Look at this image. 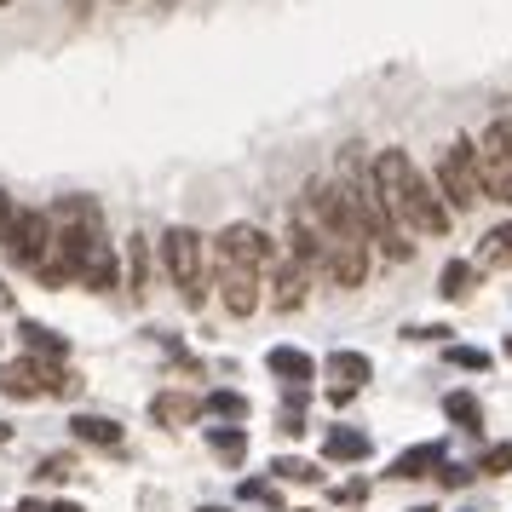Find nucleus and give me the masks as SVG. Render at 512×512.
<instances>
[{
  "label": "nucleus",
  "mask_w": 512,
  "mask_h": 512,
  "mask_svg": "<svg viewBox=\"0 0 512 512\" xmlns=\"http://www.w3.org/2000/svg\"><path fill=\"white\" fill-rule=\"evenodd\" d=\"M294 213H300L305 225H311V236H317V265H311V277H323L328 288H340V294L363 288V277H369V242L357 231V219H351L340 185H334V179H305Z\"/></svg>",
  "instance_id": "1"
},
{
  "label": "nucleus",
  "mask_w": 512,
  "mask_h": 512,
  "mask_svg": "<svg viewBox=\"0 0 512 512\" xmlns=\"http://www.w3.org/2000/svg\"><path fill=\"white\" fill-rule=\"evenodd\" d=\"M282 248L259 225H225V231L208 242V271H213V294L231 317H254L265 305V271Z\"/></svg>",
  "instance_id": "2"
},
{
  "label": "nucleus",
  "mask_w": 512,
  "mask_h": 512,
  "mask_svg": "<svg viewBox=\"0 0 512 512\" xmlns=\"http://www.w3.org/2000/svg\"><path fill=\"white\" fill-rule=\"evenodd\" d=\"M374 190L409 236H449V225H455V213L438 202L432 179L409 162V150H380L374 156Z\"/></svg>",
  "instance_id": "3"
},
{
  "label": "nucleus",
  "mask_w": 512,
  "mask_h": 512,
  "mask_svg": "<svg viewBox=\"0 0 512 512\" xmlns=\"http://www.w3.org/2000/svg\"><path fill=\"white\" fill-rule=\"evenodd\" d=\"M334 185H340V196H346V208H351V219H357L363 242H374L380 254H392V259H415L409 231H403L392 213H386L380 190H374V162H363V144H346V150H340Z\"/></svg>",
  "instance_id": "4"
},
{
  "label": "nucleus",
  "mask_w": 512,
  "mask_h": 512,
  "mask_svg": "<svg viewBox=\"0 0 512 512\" xmlns=\"http://www.w3.org/2000/svg\"><path fill=\"white\" fill-rule=\"evenodd\" d=\"M162 265L173 288H179V300L190 311H202V300L213 294V271H208V242L202 231H190V225H167L162 231Z\"/></svg>",
  "instance_id": "5"
},
{
  "label": "nucleus",
  "mask_w": 512,
  "mask_h": 512,
  "mask_svg": "<svg viewBox=\"0 0 512 512\" xmlns=\"http://www.w3.org/2000/svg\"><path fill=\"white\" fill-rule=\"evenodd\" d=\"M438 190L449 196V213H466L478 208V144L472 139H455L449 150L438 156Z\"/></svg>",
  "instance_id": "6"
},
{
  "label": "nucleus",
  "mask_w": 512,
  "mask_h": 512,
  "mask_svg": "<svg viewBox=\"0 0 512 512\" xmlns=\"http://www.w3.org/2000/svg\"><path fill=\"white\" fill-rule=\"evenodd\" d=\"M6 254L18 259L24 271H35V265L52 254V213H41V208L12 213V225H6Z\"/></svg>",
  "instance_id": "7"
},
{
  "label": "nucleus",
  "mask_w": 512,
  "mask_h": 512,
  "mask_svg": "<svg viewBox=\"0 0 512 512\" xmlns=\"http://www.w3.org/2000/svg\"><path fill=\"white\" fill-rule=\"evenodd\" d=\"M265 288H271L265 300L288 317V311H300V305L311 300V271H305L294 254H277V259H271V271H265Z\"/></svg>",
  "instance_id": "8"
},
{
  "label": "nucleus",
  "mask_w": 512,
  "mask_h": 512,
  "mask_svg": "<svg viewBox=\"0 0 512 512\" xmlns=\"http://www.w3.org/2000/svg\"><path fill=\"white\" fill-rule=\"evenodd\" d=\"M478 196H484V202H501V208H512V156L478 150Z\"/></svg>",
  "instance_id": "9"
},
{
  "label": "nucleus",
  "mask_w": 512,
  "mask_h": 512,
  "mask_svg": "<svg viewBox=\"0 0 512 512\" xmlns=\"http://www.w3.org/2000/svg\"><path fill=\"white\" fill-rule=\"evenodd\" d=\"M150 420H156V426H173V432H179V426H196V420H202V397L156 392V397H150Z\"/></svg>",
  "instance_id": "10"
},
{
  "label": "nucleus",
  "mask_w": 512,
  "mask_h": 512,
  "mask_svg": "<svg viewBox=\"0 0 512 512\" xmlns=\"http://www.w3.org/2000/svg\"><path fill=\"white\" fill-rule=\"evenodd\" d=\"M75 282H87V288H93V294H110V288H116V282H121L116 248H110V242H98L93 254L81 259V277H75Z\"/></svg>",
  "instance_id": "11"
},
{
  "label": "nucleus",
  "mask_w": 512,
  "mask_h": 512,
  "mask_svg": "<svg viewBox=\"0 0 512 512\" xmlns=\"http://www.w3.org/2000/svg\"><path fill=\"white\" fill-rule=\"evenodd\" d=\"M18 340L29 346L35 363H64V357H70V340H64V334H52L47 323H18Z\"/></svg>",
  "instance_id": "12"
},
{
  "label": "nucleus",
  "mask_w": 512,
  "mask_h": 512,
  "mask_svg": "<svg viewBox=\"0 0 512 512\" xmlns=\"http://www.w3.org/2000/svg\"><path fill=\"white\" fill-rule=\"evenodd\" d=\"M265 369L277 374L282 386H305V380H317V363H311L305 351H294V346H271V357H265Z\"/></svg>",
  "instance_id": "13"
},
{
  "label": "nucleus",
  "mask_w": 512,
  "mask_h": 512,
  "mask_svg": "<svg viewBox=\"0 0 512 512\" xmlns=\"http://www.w3.org/2000/svg\"><path fill=\"white\" fill-rule=\"evenodd\" d=\"M70 432H75V443H93V449H121V420H110V415H75L70 420Z\"/></svg>",
  "instance_id": "14"
},
{
  "label": "nucleus",
  "mask_w": 512,
  "mask_h": 512,
  "mask_svg": "<svg viewBox=\"0 0 512 512\" xmlns=\"http://www.w3.org/2000/svg\"><path fill=\"white\" fill-rule=\"evenodd\" d=\"M328 380L346 386V392H357V386H369L374 380V363L363 357V351H334V357H328Z\"/></svg>",
  "instance_id": "15"
},
{
  "label": "nucleus",
  "mask_w": 512,
  "mask_h": 512,
  "mask_svg": "<svg viewBox=\"0 0 512 512\" xmlns=\"http://www.w3.org/2000/svg\"><path fill=\"white\" fill-rule=\"evenodd\" d=\"M432 466H443V443H415V449H403V455H397V461L386 466V472L409 484V478H426Z\"/></svg>",
  "instance_id": "16"
},
{
  "label": "nucleus",
  "mask_w": 512,
  "mask_h": 512,
  "mask_svg": "<svg viewBox=\"0 0 512 512\" xmlns=\"http://www.w3.org/2000/svg\"><path fill=\"white\" fill-rule=\"evenodd\" d=\"M478 271H512V219L478 242Z\"/></svg>",
  "instance_id": "17"
},
{
  "label": "nucleus",
  "mask_w": 512,
  "mask_h": 512,
  "mask_svg": "<svg viewBox=\"0 0 512 512\" xmlns=\"http://www.w3.org/2000/svg\"><path fill=\"white\" fill-rule=\"evenodd\" d=\"M472 288H478V265H472V259H449V265H443V277H438V294L461 305Z\"/></svg>",
  "instance_id": "18"
},
{
  "label": "nucleus",
  "mask_w": 512,
  "mask_h": 512,
  "mask_svg": "<svg viewBox=\"0 0 512 512\" xmlns=\"http://www.w3.org/2000/svg\"><path fill=\"white\" fill-rule=\"evenodd\" d=\"M323 455L328 461H369V438L351 432V426H334V432L323 438Z\"/></svg>",
  "instance_id": "19"
},
{
  "label": "nucleus",
  "mask_w": 512,
  "mask_h": 512,
  "mask_svg": "<svg viewBox=\"0 0 512 512\" xmlns=\"http://www.w3.org/2000/svg\"><path fill=\"white\" fill-rule=\"evenodd\" d=\"M127 288H133V300H144V288H150V242L144 236L127 242Z\"/></svg>",
  "instance_id": "20"
},
{
  "label": "nucleus",
  "mask_w": 512,
  "mask_h": 512,
  "mask_svg": "<svg viewBox=\"0 0 512 512\" xmlns=\"http://www.w3.org/2000/svg\"><path fill=\"white\" fill-rule=\"evenodd\" d=\"M443 415L455 420L461 432H478V426H484V409H478V397L472 392H449L443 397Z\"/></svg>",
  "instance_id": "21"
},
{
  "label": "nucleus",
  "mask_w": 512,
  "mask_h": 512,
  "mask_svg": "<svg viewBox=\"0 0 512 512\" xmlns=\"http://www.w3.org/2000/svg\"><path fill=\"white\" fill-rule=\"evenodd\" d=\"M271 478H282V484H323V466L300 461V455H277L271 461Z\"/></svg>",
  "instance_id": "22"
},
{
  "label": "nucleus",
  "mask_w": 512,
  "mask_h": 512,
  "mask_svg": "<svg viewBox=\"0 0 512 512\" xmlns=\"http://www.w3.org/2000/svg\"><path fill=\"white\" fill-rule=\"evenodd\" d=\"M202 415H213V420H248V397H242V392H208V397H202Z\"/></svg>",
  "instance_id": "23"
},
{
  "label": "nucleus",
  "mask_w": 512,
  "mask_h": 512,
  "mask_svg": "<svg viewBox=\"0 0 512 512\" xmlns=\"http://www.w3.org/2000/svg\"><path fill=\"white\" fill-rule=\"evenodd\" d=\"M208 443H213V455H225V461H242V455H248V426H213Z\"/></svg>",
  "instance_id": "24"
},
{
  "label": "nucleus",
  "mask_w": 512,
  "mask_h": 512,
  "mask_svg": "<svg viewBox=\"0 0 512 512\" xmlns=\"http://www.w3.org/2000/svg\"><path fill=\"white\" fill-rule=\"evenodd\" d=\"M478 150H495V156H512V116H495L484 127V139H478Z\"/></svg>",
  "instance_id": "25"
},
{
  "label": "nucleus",
  "mask_w": 512,
  "mask_h": 512,
  "mask_svg": "<svg viewBox=\"0 0 512 512\" xmlns=\"http://www.w3.org/2000/svg\"><path fill=\"white\" fill-rule=\"evenodd\" d=\"M472 472H478V478H501V472H512V443H495V449H484Z\"/></svg>",
  "instance_id": "26"
},
{
  "label": "nucleus",
  "mask_w": 512,
  "mask_h": 512,
  "mask_svg": "<svg viewBox=\"0 0 512 512\" xmlns=\"http://www.w3.org/2000/svg\"><path fill=\"white\" fill-rule=\"evenodd\" d=\"M35 478H47V484H70L75 478V455H47V461L35 466Z\"/></svg>",
  "instance_id": "27"
},
{
  "label": "nucleus",
  "mask_w": 512,
  "mask_h": 512,
  "mask_svg": "<svg viewBox=\"0 0 512 512\" xmlns=\"http://www.w3.org/2000/svg\"><path fill=\"white\" fill-rule=\"evenodd\" d=\"M443 357H449L455 369H466V374H484L489 369V351H478V346H449Z\"/></svg>",
  "instance_id": "28"
},
{
  "label": "nucleus",
  "mask_w": 512,
  "mask_h": 512,
  "mask_svg": "<svg viewBox=\"0 0 512 512\" xmlns=\"http://www.w3.org/2000/svg\"><path fill=\"white\" fill-rule=\"evenodd\" d=\"M242 501H259V507H277V489H271V484H242Z\"/></svg>",
  "instance_id": "29"
},
{
  "label": "nucleus",
  "mask_w": 512,
  "mask_h": 512,
  "mask_svg": "<svg viewBox=\"0 0 512 512\" xmlns=\"http://www.w3.org/2000/svg\"><path fill=\"white\" fill-rule=\"evenodd\" d=\"M466 478H472V466H443V484H449V489L466 484Z\"/></svg>",
  "instance_id": "30"
},
{
  "label": "nucleus",
  "mask_w": 512,
  "mask_h": 512,
  "mask_svg": "<svg viewBox=\"0 0 512 512\" xmlns=\"http://www.w3.org/2000/svg\"><path fill=\"white\" fill-rule=\"evenodd\" d=\"M12 213H18V208H12V196L0 190V242H6V225H12Z\"/></svg>",
  "instance_id": "31"
},
{
  "label": "nucleus",
  "mask_w": 512,
  "mask_h": 512,
  "mask_svg": "<svg viewBox=\"0 0 512 512\" xmlns=\"http://www.w3.org/2000/svg\"><path fill=\"white\" fill-rule=\"evenodd\" d=\"M47 512H87V507H75V501H52Z\"/></svg>",
  "instance_id": "32"
},
{
  "label": "nucleus",
  "mask_w": 512,
  "mask_h": 512,
  "mask_svg": "<svg viewBox=\"0 0 512 512\" xmlns=\"http://www.w3.org/2000/svg\"><path fill=\"white\" fill-rule=\"evenodd\" d=\"M0 311H12V288L6 282H0Z\"/></svg>",
  "instance_id": "33"
},
{
  "label": "nucleus",
  "mask_w": 512,
  "mask_h": 512,
  "mask_svg": "<svg viewBox=\"0 0 512 512\" xmlns=\"http://www.w3.org/2000/svg\"><path fill=\"white\" fill-rule=\"evenodd\" d=\"M0 443H12V426H6V420H0Z\"/></svg>",
  "instance_id": "34"
},
{
  "label": "nucleus",
  "mask_w": 512,
  "mask_h": 512,
  "mask_svg": "<svg viewBox=\"0 0 512 512\" xmlns=\"http://www.w3.org/2000/svg\"><path fill=\"white\" fill-rule=\"evenodd\" d=\"M409 512H438V507H409Z\"/></svg>",
  "instance_id": "35"
},
{
  "label": "nucleus",
  "mask_w": 512,
  "mask_h": 512,
  "mask_svg": "<svg viewBox=\"0 0 512 512\" xmlns=\"http://www.w3.org/2000/svg\"><path fill=\"white\" fill-rule=\"evenodd\" d=\"M202 512H225V507H202Z\"/></svg>",
  "instance_id": "36"
},
{
  "label": "nucleus",
  "mask_w": 512,
  "mask_h": 512,
  "mask_svg": "<svg viewBox=\"0 0 512 512\" xmlns=\"http://www.w3.org/2000/svg\"><path fill=\"white\" fill-rule=\"evenodd\" d=\"M507 357H512V340H507Z\"/></svg>",
  "instance_id": "37"
},
{
  "label": "nucleus",
  "mask_w": 512,
  "mask_h": 512,
  "mask_svg": "<svg viewBox=\"0 0 512 512\" xmlns=\"http://www.w3.org/2000/svg\"><path fill=\"white\" fill-rule=\"evenodd\" d=\"M300 512H317V507H300Z\"/></svg>",
  "instance_id": "38"
},
{
  "label": "nucleus",
  "mask_w": 512,
  "mask_h": 512,
  "mask_svg": "<svg viewBox=\"0 0 512 512\" xmlns=\"http://www.w3.org/2000/svg\"><path fill=\"white\" fill-rule=\"evenodd\" d=\"M0 6H6V0H0Z\"/></svg>",
  "instance_id": "39"
}]
</instances>
